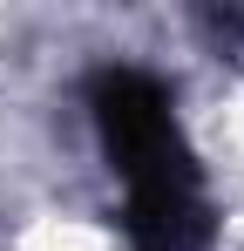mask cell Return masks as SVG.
Instances as JSON below:
<instances>
[{"mask_svg":"<svg viewBox=\"0 0 244 251\" xmlns=\"http://www.w3.org/2000/svg\"><path fill=\"white\" fill-rule=\"evenodd\" d=\"M88 116L102 129L109 170L122 176V224L136 251H203L210 245V197H203V170L183 143L170 88L136 68L109 61L88 75Z\"/></svg>","mask_w":244,"mask_h":251,"instance_id":"obj_1","label":"cell"}]
</instances>
